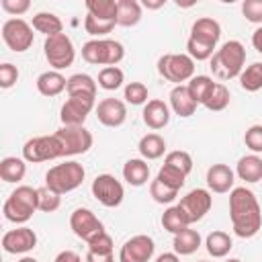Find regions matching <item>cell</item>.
Returning a JSON list of instances; mask_svg holds the SVG:
<instances>
[{"mask_svg": "<svg viewBox=\"0 0 262 262\" xmlns=\"http://www.w3.org/2000/svg\"><path fill=\"white\" fill-rule=\"evenodd\" d=\"M229 219L237 237L250 239L262 227V209L254 192L246 186H235L229 192Z\"/></svg>", "mask_w": 262, "mask_h": 262, "instance_id": "obj_1", "label": "cell"}, {"mask_svg": "<svg viewBox=\"0 0 262 262\" xmlns=\"http://www.w3.org/2000/svg\"><path fill=\"white\" fill-rule=\"evenodd\" d=\"M244 63H246V49L239 41L231 39V41H225L213 53L211 72L219 80H231L244 72Z\"/></svg>", "mask_w": 262, "mask_h": 262, "instance_id": "obj_2", "label": "cell"}, {"mask_svg": "<svg viewBox=\"0 0 262 262\" xmlns=\"http://www.w3.org/2000/svg\"><path fill=\"white\" fill-rule=\"evenodd\" d=\"M37 209H39L37 188L23 184V186H16L10 192V196L4 201L2 213L10 223H27Z\"/></svg>", "mask_w": 262, "mask_h": 262, "instance_id": "obj_3", "label": "cell"}, {"mask_svg": "<svg viewBox=\"0 0 262 262\" xmlns=\"http://www.w3.org/2000/svg\"><path fill=\"white\" fill-rule=\"evenodd\" d=\"M84 176H86V170L80 162L66 160L63 164H55L53 168L47 170L45 186H49L57 194H66V192L76 190L84 182Z\"/></svg>", "mask_w": 262, "mask_h": 262, "instance_id": "obj_4", "label": "cell"}, {"mask_svg": "<svg viewBox=\"0 0 262 262\" xmlns=\"http://www.w3.org/2000/svg\"><path fill=\"white\" fill-rule=\"evenodd\" d=\"M84 61L92 66H117L125 57V47L115 39H90L82 45Z\"/></svg>", "mask_w": 262, "mask_h": 262, "instance_id": "obj_5", "label": "cell"}, {"mask_svg": "<svg viewBox=\"0 0 262 262\" xmlns=\"http://www.w3.org/2000/svg\"><path fill=\"white\" fill-rule=\"evenodd\" d=\"M23 158L27 162L39 164V162H49V160L66 158V151H63V143H61L59 135L51 133V135H39V137L29 139L23 145Z\"/></svg>", "mask_w": 262, "mask_h": 262, "instance_id": "obj_6", "label": "cell"}, {"mask_svg": "<svg viewBox=\"0 0 262 262\" xmlns=\"http://www.w3.org/2000/svg\"><path fill=\"white\" fill-rule=\"evenodd\" d=\"M43 51H45V59L49 61V66L55 72L70 68L74 63V59H76L74 43H72V39L66 33L47 37L45 43H43Z\"/></svg>", "mask_w": 262, "mask_h": 262, "instance_id": "obj_7", "label": "cell"}, {"mask_svg": "<svg viewBox=\"0 0 262 262\" xmlns=\"http://www.w3.org/2000/svg\"><path fill=\"white\" fill-rule=\"evenodd\" d=\"M158 72L170 82H186L194 78V59L188 53H166L158 59Z\"/></svg>", "mask_w": 262, "mask_h": 262, "instance_id": "obj_8", "label": "cell"}, {"mask_svg": "<svg viewBox=\"0 0 262 262\" xmlns=\"http://www.w3.org/2000/svg\"><path fill=\"white\" fill-rule=\"evenodd\" d=\"M90 190H92V196H94L100 205H104V207H108V209L119 207V205L123 203V196H125L123 184H121L113 174H98V176L92 180Z\"/></svg>", "mask_w": 262, "mask_h": 262, "instance_id": "obj_9", "label": "cell"}, {"mask_svg": "<svg viewBox=\"0 0 262 262\" xmlns=\"http://www.w3.org/2000/svg\"><path fill=\"white\" fill-rule=\"evenodd\" d=\"M2 39L8 45V49H12L16 53H23V51H27L33 45L35 33H33V27L27 20H23V18H8L2 25Z\"/></svg>", "mask_w": 262, "mask_h": 262, "instance_id": "obj_10", "label": "cell"}, {"mask_svg": "<svg viewBox=\"0 0 262 262\" xmlns=\"http://www.w3.org/2000/svg\"><path fill=\"white\" fill-rule=\"evenodd\" d=\"M70 227L74 231L76 237L84 239L86 244H90L94 237H98L100 233H104V225L102 221L86 207H78L74 209V213L70 215Z\"/></svg>", "mask_w": 262, "mask_h": 262, "instance_id": "obj_11", "label": "cell"}, {"mask_svg": "<svg viewBox=\"0 0 262 262\" xmlns=\"http://www.w3.org/2000/svg\"><path fill=\"white\" fill-rule=\"evenodd\" d=\"M92 108H94L92 96H70L61 104L59 119L63 127H84V121L88 119Z\"/></svg>", "mask_w": 262, "mask_h": 262, "instance_id": "obj_12", "label": "cell"}, {"mask_svg": "<svg viewBox=\"0 0 262 262\" xmlns=\"http://www.w3.org/2000/svg\"><path fill=\"white\" fill-rule=\"evenodd\" d=\"M178 207L184 211V215H186V219H188L190 223H196V221H201V219L211 211V207H213V196H211V192L205 190V188H194V190L186 192V194L180 199Z\"/></svg>", "mask_w": 262, "mask_h": 262, "instance_id": "obj_13", "label": "cell"}, {"mask_svg": "<svg viewBox=\"0 0 262 262\" xmlns=\"http://www.w3.org/2000/svg\"><path fill=\"white\" fill-rule=\"evenodd\" d=\"M156 252V244L149 235L139 233L129 237L119 252V262H149Z\"/></svg>", "mask_w": 262, "mask_h": 262, "instance_id": "obj_14", "label": "cell"}, {"mask_svg": "<svg viewBox=\"0 0 262 262\" xmlns=\"http://www.w3.org/2000/svg\"><path fill=\"white\" fill-rule=\"evenodd\" d=\"M63 143V151H66V158L70 156H80V154H86L90 147H92V133L86 129V127H61L55 131Z\"/></svg>", "mask_w": 262, "mask_h": 262, "instance_id": "obj_15", "label": "cell"}, {"mask_svg": "<svg viewBox=\"0 0 262 262\" xmlns=\"http://www.w3.org/2000/svg\"><path fill=\"white\" fill-rule=\"evenodd\" d=\"M37 246V233L31 227H16L2 235V250L6 254H27Z\"/></svg>", "mask_w": 262, "mask_h": 262, "instance_id": "obj_16", "label": "cell"}, {"mask_svg": "<svg viewBox=\"0 0 262 262\" xmlns=\"http://www.w3.org/2000/svg\"><path fill=\"white\" fill-rule=\"evenodd\" d=\"M96 117L104 127H121L127 119V106L119 98H102L96 104Z\"/></svg>", "mask_w": 262, "mask_h": 262, "instance_id": "obj_17", "label": "cell"}, {"mask_svg": "<svg viewBox=\"0 0 262 262\" xmlns=\"http://www.w3.org/2000/svg\"><path fill=\"white\" fill-rule=\"evenodd\" d=\"M233 182H235V172L227 164H213L207 170V186L217 194L233 190Z\"/></svg>", "mask_w": 262, "mask_h": 262, "instance_id": "obj_18", "label": "cell"}, {"mask_svg": "<svg viewBox=\"0 0 262 262\" xmlns=\"http://www.w3.org/2000/svg\"><path fill=\"white\" fill-rule=\"evenodd\" d=\"M143 123L154 131L164 129L170 123V106L160 98L147 100V104L143 106Z\"/></svg>", "mask_w": 262, "mask_h": 262, "instance_id": "obj_19", "label": "cell"}, {"mask_svg": "<svg viewBox=\"0 0 262 262\" xmlns=\"http://www.w3.org/2000/svg\"><path fill=\"white\" fill-rule=\"evenodd\" d=\"M190 37L207 43V45H213L217 47L219 39H221V25L211 18V16H203V18H196L192 23V29H190Z\"/></svg>", "mask_w": 262, "mask_h": 262, "instance_id": "obj_20", "label": "cell"}, {"mask_svg": "<svg viewBox=\"0 0 262 262\" xmlns=\"http://www.w3.org/2000/svg\"><path fill=\"white\" fill-rule=\"evenodd\" d=\"M170 108L178 115V117H190L196 111V102L190 98L188 88L184 84H178L170 90Z\"/></svg>", "mask_w": 262, "mask_h": 262, "instance_id": "obj_21", "label": "cell"}, {"mask_svg": "<svg viewBox=\"0 0 262 262\" xmlns=\"http://www.w3.org/2000/svg\"><path fill=\"white\" fill-rule=\"evenodd\" d=\"M235 174L239 176V180L244 182H260L262 180V158L258 154H250V156H244L237 160V168H235Z\"/></svg>", "mask_w": 262, "mask_h": 262, "instance_id": "obj_22", "label": "cell"}, {"mask_svg": "<svg viewBox=\"0 0 262 262\" xmlns=\"http://www.w3.org/2000/svg\"><path fill=\"white\" fill-rule=\"evenodd\" d=\"M66 88H68V80L63 78L61 72L49 70V72L39 74V78H37V90H39L43 96H57V94H61Z\"/></svg>", "mask_w": 262, "mask_h": 262, "instance_id": "obj_23", "label": "cell"}, {"mask_svg": "<svg viewBox=\"0 0 262 262\" xmlns=\"http://www.w3.org/2000/svg\"><path fill=\"white\" fill-rule=\"evenodd\" d=\"M123 178L131 186H143L149 180V166L143 158H131L123 166Z\"/></svg>", "mask_w": 262, "mask_h": 262, "instance_id": "obj_24", "label": "cell"}, {"mask_svg": "<svg viewBox=\"0 0 262 262\" xmlns=\"http://www.w3.org/2000/svg\"><path fill=\"white\" fill-rule=\"evenodd\" d=\"M31 27H33L37 33H43L45 39L63 33V23H61V18H59L57 14H53V12H37V14L33 16Z\"/></svg>", "mask_w": 262, "mask_h": 262, "instance_id": "obj_25", "label": "cell"}, {"mask_svg": "<svg viewBox=\"0 0 262 262\" xmlns=\"http://www.w3.org/2000/svg\"><path fill=\"white\" fill-rule=\"evenodd\" d=\"M141 20V4L137 0H117V25L135 27Z\"/></svg>", "mask_w": 262, "mask_h": 262, "instance_id": "obj_26", "label": "cell"}, {"mask_svg": "<svg viewBox=\"0 0 262 262\" xmlns=\"http://www.w3.org/2000/svg\"><path fill=\"white\" fill-rule=\"evenodd\" d=\"M68 96H92L96 98V82L88 74H74L68 78Z\"/></svg>", "mask_w": 262, "mask_h": 262, "instance_id": "obj_27", "label": "cell"}, {"mask_svg": "<svg viewBox=\"0 0 262 262\" xmlns=\"http://www.w3.org/2000/svg\"><path fill=\"white\" fill-rule=\"evenodd\" d=\"M172 246H174V252L178 256H190L201 248V233L196 229L186 227L184 231L174 235V244Z\"/></svg>", "mask_w": 262, "mask_h": 262, "instance_id": "obj_28", "label": "cell"}, {"mask_svg": "<svg viewBox=\"0 0 262 262\" xmlns=\"http://www.w3.org/2000/svg\"><path fill=\"white\" fill-rule=\"evenodd\" d=\"M139 154L143 160H158L166 154V141L162 135L158 133H147L139 139V145H137Z\"/></svg>", "mask_w": 262, "mask_h": 262, "instance_id": "obj_29", "label": "cell"}, {"mask_svg": "<svg viewBox=\"0 0 262 262\" xmlns=\"http://www.w3.org/2000/svg\"><path fill=\"white\" fill-rule=\"evenodd\" d=\"M27 174V160L8 156L0 162V178L4 182H20Z\"/></svg>", "mask_w": 262, "mask_h": 262, "instance_id": "obj_30", "label": "cell"}, {"mask_svg": "<svg viewBox=\"0 0 262 262\" xmlns=\"http://www.w3.org/2000/svg\"><path fill=\"white\" fill-rule=\"evenodd\" d=\"M215 84H217V82H213V78H209V76H194V78L188 80L186 88H188L190 98H192L196 104H205L207 98L211 96Z\"/></svg>", "mask_w": 262, "mask_h": 262, "instance_id": "obj_31", "label": "cell"}, {"mask_svg": "<svg viewBox=\"0 0 262 262\" xmlns=\"http://www.w3.org/2000/svg\"><path fill=\"white\" fill-rule=\"evenodd\" d=\"M188 225H190V221L186 219L184 211H182L178 205L168 207V209L164 211V215H162V227H164L166 231H170L172 235H176V233L184 231Z\"/></svg>", "mask_w": 262, "mask_h": 262, "instance_id": "obj_32", "label": "cell"}, {"mask_svg": "<svg viewBox=\"0 0 262 262\" xmlns=\"http://www.w3.org/2000/svg\"><path fill=\"white\" fill-rule=\"evenodd\" d=\"M205 246L213 258H225L229 254V250L233 248V242H231L229 233H225V231H211L205 239Z\"/></svg>", "mask_w": 262, "mask_h": 262, "instance_id": "obj_33", "label": "cell"}, {"mask_svg": "<svg viewBox=\"0 0 262 262\" xmlns=\"http://www.w3.org/2000/svg\"><path fill=\"white\" fill-rule=\"evenodd\" d=\"M239 86L246 92H258L262 90V61H254L239 74Z\"/></svg>", "mask_w": 262, "mask_h": 262, "instance_id": "obj_34", "label": "cell"}, {"mask_svg": "<svg viewBox=\"0 0 262 262\" xmlns=\"http://www.w3.org/2000/svg\"><path fill=\"white\" fill-rule=\"evenodd\" d=\"M88 14L117 23V0H86Z\"/></svg>", "mask_w": 262, "mask_h": 262, "instance_id": "obj_35", "label": "cell"}, {"mask_svg": "<svg viewBox=\"0 0 262 262\" xmlns=\"http://www.w3.org/2000/svg\"><path fill=\"white\" fill-rule=\"evenodd\" d=\"M123 82H125V74H123V70L117 68V66L102 68L100 74H98V86H100L102 90H108V92H111V90H117V88L123 86Z\"/></svg>", "mask_w": 262, "mask_h": 262, "instance_id": "obj_36", "label": "cell"}, {"mask_svg": "<svg viewBox=\"0 0 262 262\" xmlns=\"http://www.w3.org/2000/svg\"><path fill=\"white\" fill-rule=\"evenodd\" d=\"M37 205H39V211L53 213L61 205V194H57L49 186H41V188H37Z\"/></svg>", "mask_w": 262, "mask_h": 262, "instance_id": "obj_37", "label": "cell"}, {"mask_svg": "<svg viewBox=\"0 0 262 262\" xmlns=\"http://www.w3.org/2000/svg\"><path fill=\"white\" fill-rule=\"evenodd\" d=\"M229 98H231V94H229V88H227L225 84L217 82V84H215V88H213V92H211V96L207 98L205 106H207L209 111H215V113H219V111L227 108V104H229Z\"/></svg>", "mask_w": 262, "mask_h": 262, "instance_id": "obj_38", "label": "cell"}, {"mask_svg": "<svg viewBox=\"0 0 262 262\" xmlns=\"http://www.w3.org/2000/svg\"><path fill=\"white\" fill-rule=\"evenodd\" d=\"M115 27H117L115 20L96 18V16H92V14H86V18H84V29H86V33L92 35V37H98V39L104 37V35H108Z\"/></svg>", "mask_w": 262, "mask_h": 262, "instance_id": "obj_39", "label": "cell"}, {"mask_svg": "<svg viewBox=\"0 0 262 262\" xmlns=\"http://www.w3.org/2000/svg\"><path fill=\"white\" fill-rule=\"evenodd\" d=\"M158 180H162L166 186H170V188H174V190H180L182 186H184V182H186V174H182L180 170H176V168H172V166H168V164H164L160 170H158V176H156Z\"/></svg>", "mask_w": 262, "mask_h": 262, "instance_id": "obj_40", "label": "cell"}, {"mask_svg": "<svg viewBox=\"0 0 262 262\" xmlns=\"http://www.w3.org/2000/svg\"><path fill=\"white\" fill-rule=\"evenodd\" d=\"M149 196H151L156 203H160V205H170V203L178 196V190H174V188L166 186L162 180L154 178V180L149 182Z\"/></svg>", "mask_w": 262, "mask_h": 262, "instance_id": "obj_41", "label": "cell"}, {"mask_svg": "<svg viewBox=\"0 0 262 262\" xmlns=\"http://www.w3.org/2000/svg\"><path fill=\"white\" fill-rule=\"evenodd\" d=\"M164 164H168V166H172V168L180 170V172H182V174H186V176L192 172V158H190V154H188V151H182V149L168 151V154H166Z\"/></svg>", "mask_w": 262, "mask_h": 262, "instance_id": "obj_42", "label": "cell"}, {"mask_svg": "<svg viewBox=\"0 0 262 262\" xmlns=\"http://www.w3.org/2000/svg\"><path fill=\"white\" fill-rule=\"evenodd\" d=\"M186 53L194 59V61H205V59H211L213 53H215V47L213 45H207L194 37H188L186 41Z\"/></svg>", "mask_w": 262, "mask_h": 262, "instance_id": "obj_43", "label": "cell"}, {"mask_svg": "<svg viewBox=\"0 0 262 262\" xmlns=\"http://www.w3.org/2000/svg\"><path fill=\"white\" fill-rule=\"evenodd\" d=\"M125 100L129 104H147V86L143 82H129L125 86Z\"/></svg>", "mask_w": 262, "mask_h": 262, "instance_id": "obj_44", "label": "cell"}, {"mask_svg": "<svg viewBox=\"0 0 262 262\" xmlns=\"http://www.w3.org/2000/svg\"><path fill=\"white\" fill-rule=\"evenodd\" d=\"M242 14L254 25H262V0H244Z\"/></svg>", "mask_w": 262, "mask_h": 262, "instance_id": "obj_45", "label": "cell"}, {"mask_svg": "<svg viewBox=\"0 0 262 262\" xmlns=\"http://www.w3.org/2000/svg\"><path fill=\"white\" fill-rule=\"evenodd\" d=\"M244 143L254 154H260L262 151V125H252L244 135Z\"/></svg>", "mask_w": 262, "mask_h": 262, "instance_id": "obj_46", "label": "cell"}, {"mask_svg": "<svg viewBox=\"0 0 262 262\" xmlns=\"http://www.w3.org/2000/svg\"><path fill=\"white\" fill-rule=\"evenodd\" d=\"M18 68L16 66H12V63H2L0 66V86L2 88H10V86H14L16 84V80H18Z\"/></svg>", "mask_w": 262, "mask_h": 262, "instance_id": "obj_47", "label": "cell"}, {"mask_svg": "<svg viewBox=\"0 0 262 262\" xmlns=\"http://www.w3.org/2000/svg\"><path fill=\"white\" fill-rule=\"evenodd\" d=\"M88 252H98V254H111L113 252V237L104 231L98 237H94L88 244Z\"/></svg>", "mask_w": 262, "mask_h": 262, "instance_id": "obj_48", "label": "cell"}, {"mask_svg": "<svg viewBox=\"0 0 262 262\" xmlns=\"http://www.w3.org/2000/svg\"><path fill=\"white\" fill-rule=\"evenodd\" d=\"M0 6L4 12L12 14V16H20L31 8V2L29 0H2Z\"/></svg>", "mask_w": 262, "mask_h": 262, "instance_id": "obj_49", "label": "cell"}, {"mask_svg": "<svg viewBox=\"0 0 262 262\" xmlns=\"http://www.w3.org/2000/svg\"><path fill=\"white\" fill-rule=\"evenodd\" d=\"M53 262H82V258H80V254H76L74 250H63V252H59V254L55 256Z\"/></svg>", "mask_w": 262, "mask_h": 262, "instance_id": "obj_50", "label": "cell"}, {"mask_svg": "<svg viewBox=\"0 0 262 262\" xmlns=\"http://www.w3.org/2000/svg\"><path fill=\"white\" fill-rule=\"evenodd\" d=\"M86 262H115V256H113V252H111V254L88 252V254H86Z\"/></svg>", "mask_w": 262, "mask_h": 262, "instance_id": "obj_51", "label": "cell"}, {"mask_svg": "<svg viewBox=\"0 0 262 262\" xmlns=\"http://www.w3.org/2000/svg\"><path fill=\"white\" fill-rule=\"evenodd\" d=\"M252 45H254V49L262 55V27H258V29L252 33Z\"/></svg>", "mask_w": 262, "mask_h": 262, "instance_id": "obj_52", "label": "cell"}, {"mask_svg": "<svg viewBox=\"0 0 262 262\" xmlns=\"http://www.w3.org/2000/svg\"><path fill=\"white\" fill-rule=\"evenodd\" d=\"M156 262H180V258H178L176 252H164L156 258Z\"/></svg>", "mask_w": 262, "mask_h": 262, "instance_id": "obj_53", "label": "cell"}, {"mask_svg": "<svg viewBox=\"0 0 262 262\" xmlns=\"http://www.w3.org/2000/svg\"><path fill=\"white\" fill-rule=\"evenodd\" d=\"M145 8H151V10H156V8H162L164 6V0H143L141 2Z\"/></svg>", "mask_w": 262, "mask_h": 262, "instance_id": "obj_54", "label": "cell"}, {"mask_svg": "<svg viewBox=\"0 0 262 262\" xmlns=\"http://www.w3.org/2000/svg\"><path fill=\"white\" fill-rule=\"evenodd\" d=\"M18 262H39V260H35V258H31V256H25V258H20Z\"/></svg>", "mask_w": 262, "mask_h": 262, "instance_id": "obj_55", "label": "cell"}, {"mask_svg": "<svg viewBox=\"0 0 262 262\" xmlns=\"http://www.w3.org/2000/svg\"><path fill=\"white\" fill-rule=\"evenodd\" d=\"M225 262H242V260H237V258H229V260H225Z\"/></svg>", "mask_w": 262, "mask_h": 262, "instance_id": "obj_56", "label": "cell"}, {"mask_svg": "<svg viewBox=\"0 0 262 262\" xmlns=\"http://www.w3.org/2000/svg\"><path fill=\"white\" fill-rule=\"evenodd\" d=\"M196 262H207V260H196Z\"/></svg>", "mask_w": 262, "mask_h": 262, "instance_id": "obj_57", "label": "cell"}]
</instances>
